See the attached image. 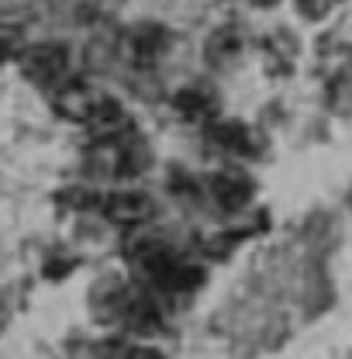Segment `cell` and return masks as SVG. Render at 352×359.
Returning a JSON list of instances; mask_svg holds the SVG:
<instances>
[{
    "instance_id": "cell-1",
    "label": "cell",
    "mask_w": 352,
    "mask_h": 359,
    "mask_svg": "<svg viewBox=\"0 0 352 359\" xmlns=\"http://www.w3.org/2000/svg\"><path fill=\"white\" fill-rule=\"evenodd\" d=\"M66 66H69V52L66 45H55V42H42V45H32L21 52V69L32 83L39 87H52L66 76Z\"/></svg>"
},
{
    "instance_id": "cell-2",
    "label": "cell",
    "mask_w": 352,
    "mask_h": 359,
    "mask_svg": "<svg viewBox=\"0 0 352 359\" xmlns=\"http://www.w3.org/2000/svg\"><path fill=\"white\" fill-rule=\"evenodd\" d=\"M104 215L118 224H142L152 218L156 204L149 194H138V190H118V194H107L104 197Z\"/></svg>"
},
{
    "instance_id": "cell-3",
    "label": "cell",
    "mask_w": 352,
    "mask_h": 359,
    "mask_svg": "<svg viewBox=\"0 0 352 359\" xmlns=\"http://www.w3.org/2000/svg\"><path fill=\"white\" fill-rule=\"evenodd\" d=\"M83 125L90 128V135H93V138L111 142V138H118V135L128 128V114H125V107H121L114 97H97Z\"/></svg>"
},
{
    "instance_id": "cell-4",
    "label": "cell",
    "mask_w": 352,
    "mask_h": 359,
    "mask_svg": "<svg viewBox=\"0 0 352 359\" xmlns=\"http://www.w3.org/2000/svg\"><path fill=\"white\" fill-rule=\"evenodd\" d=\"M211 190H215V201H218L224 211H238V208H245L249 197H252V183H249L245 173H238V170L218 173V177L211 180Z\"/></svg>"
},
{
    "instance_id": "cell-5",
    "label": "cell",
    "mask_w": 352,
    "mask_h": 359,
    "mask_svg": "<svg viewBox=\"0 0 352 359\" xmlns=\"http://www.w3.org/2000/svg\"><path fill=\"white\" fill-rule=\"evenodd\" d=\"M93 100H97V93H90L87 83H69V87H62L55 93V107L73 121H87Z\"/></svg>"
},
{
    "instance_id": "cell-6",
    "label": "cell",
    "mask_w": 352,
    "mask_h": 359,
    "mask_svg": "<svg viewBox=\"0 0 352 359\" xmlns=\"http://www.w3.org/2000/svg\"><path fill=\"white\" fill-rule=\"evenodd\" d=\"M135 62H142V66H152L159 55H163V48L170 45V35L163 32V28H156V25H145V28H138L135 32Z\"/></svg>"
},
{
    "instance_id": "cell-7",
    "label": "cell",
    "mask_w": 352,
    "mask_h": 359,
    "mask_svg": "<svg viewBox=\"0 0 352 359\" xmlns=\"http://www.w3.org/2000/svg\"><path fill=\"white\" fill-rule=\"evenodd\" d=\"M173 104H176V111L183 118H190V121H201V118L215 114V97L204 87H183L173 97Z\"/></svg>"
},
{
    "instance_id": "cell-8",
    "label": "cell",
    "mask_w": 352,
    "mask_h": 359,
    "mask_svg": "<svg viewBox=\"0 0 352 359\" xmlns=\"http://www.w3.org/2000/svg\"><path fill=\"white\" fill-rule=\"evenodd\" d=\"M211 138L218 142L221 149H231V152H249V128L238 125V121H218L211 128Z\"/></svg>"
},
{
    "instance_id": "cell-9",
    "label": "cell",
    "mask_w": 352,
    "mask_h": 359,
    "mask_svg": "<svg viewBox=\"0 0 352 359\" xmlns=\"http://www.w3.org/2000/svg\"><path fill=\"white\" fill-rule=\"evenodd\" d=\"M242 48V35L235 32V28H218L215 35H211V42H208V55L221 62V59H231L235 52Z\"/></svg>"
},
{
    "instance_id": "cell-10",
    "label": "cell",
    "mask_w": 352,
    "mask_h": 359,
    "mask_svg": "<svg viewBox=\"0 0 352 359\" xmlns=\"http://www.w3.org/2000/svg\"><path fill=\"white\" fill-rule=\"evenodd\" d=\"M25 52V35L18 25H0V62Z\"/></svg>"
},
{
    "instance_id": "cell-11",
    "label": "cell",
    "mask_w": 352,
    "mask_h": 359,
    "mask_svg": "<svg viewBox=\"0 0 352 359\" xmlns=\"http://www.w3.org/2000/svg\"><path fill=\"white\" fill-rule=\"evenodd\" d=\"M297 7H301V14L304 18H321V14H328V7H332V0H297Z\"/></svg>"
},
{
    "instance_id": "cell-12",
    "label": "cell",
    "mask_w": 352,
    "mask_h": 359,
    "mask_svg": "<svg viewBox=\"0 0 352 359\" xmlns=\"http://www.w3.org/2000/svg\"><path fill=\"white\" fill-rule=\"evenodd\" d=\"M256 4H259V7H273L276 0H256Z\"/></svg>"
}]
</instances>
